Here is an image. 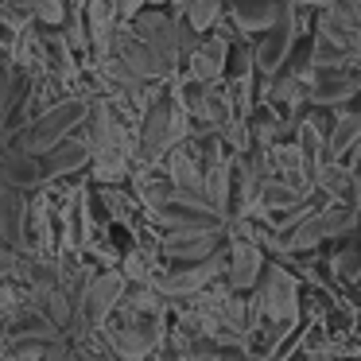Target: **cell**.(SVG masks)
Returning a JSON list of instances; mask_svg holds the SVG:
<instances>
[{
  "mask_svg": "<svg viewBox=\"0 0 361 361\" xmlns=\"http://www.w3.org/2000/svg\"><path fill=\"white\" fill-rule=\"evenodd\" d=\"M90 105L94 102H86V97H63V102L47 105V109L35 113L16 136H8L4 152H24V156H43V152H51L55 144L71 140V136L86 125Z\"/></svg>",
  "mask_w": 361,
  "mask_h": 361,
  "instance_id": "obj_1",
  "label": "cell"
},
{
  "mask_svg": "<svg viewBox=\"0 0 361 361\" xmlns=\"http://www.w3.org/2000/svg\"><path fill=\"white\" fill-rule=\"evenodd\" d=\"M187 136V109L179 97H156L144 113L140 140H136V159L144 167L159 164L164 156H171L179 148V140Z\"/></svg>",
  "mask_w": 361,
  "mask_h": 361,
  "instance_id": "obj_2",
  "label": "cell"
},
{
  "mask_svg": "<svg viewBox=\"0 0 361 361\" xmlns=\"http://www.w3.org/2000/svg\"><path fill=\"white\" fill-rule=\"evenodd\" d=\"M159 326H164L159 314H140V311H125V307H121V322L109 319V326H105L102 334H105V345H109L121 361H144L159 345V338H164Z\"/></svg>",
  "mask_w": 361,
  "mask_h": 361,
  "instance_id": "obj_3",
  "label": "cell"
},
{
  "mask_svg": "<svg viewBox=\"0 0 361 361\" xmlns=\"http://www.w3.org/2000/svg\"><path fill=\"white\" fill-rule=\"evenodd\" d=\"M357 226H361V214L353 210V206L326 202L319 214H311L295 233L283 237V245H288L291 252H307V249H314L319 241H330V237H350Z\"/></svg>",
  "mask_w": 361,
  "mask_h": 361,
  "instance_id": "obj_4",
  "label": "cell"
},
{
  "mask_svg": "<svg viewBox=\"0 0 361 361\" xmlns=\"http://www.w3.org/2000/svg\"><path fill=\"white\" fill-rule=\"evenodd\" d=\"M125 295H128L125 276L121 272H97L94 280L86 283V291H82V322H86L90 330H105L109 319L121 311Z\"/></svg>",
  "mask_w": 361,
  "mask_h": 361,
  "instance_id": "obj_5",
  "label": "cell"
},
{
  "mask_svg": "<svg viewBox=\"0 0 361 361\" xmlns=\"http://www.w3.org/2000/svg\"><path fill=\"white\" fill-rule=\"evenodd\" d=\"M113 59L125 66L128 74H136L140 82H156V78H171L175 66L159 55L152 43H144L133 27H121L117 39H113Z\"/></svg>",
  "mask_w": 361,
  "mask_h": 361,
  "instance_id": "obj_6",
  "label": "cell"
},
{
  "mask_svg": "<svg viewBox=\"0 0 361 361\" xmlns=\"http://www.w3.org/2000/svg\"><path fill=\"white\" fill-rule=\"evenodd\" d=\"M152 218L167 229V233H179V229H229V214H221L210 202H183L175 198V187L164 202L152 210Z\"/></svg>",
  "mask_w": 361,
  "mask_h": 361,
  "instance_id": "obj_7",
  "label": "cell"
},
{
  "mask_svg": "<svg viewBox=\"0 0 361 361\" xmlns=\"http://www.w3.org/2000/svg\"><path fill=\"white\" fill-rule=\"evenodd\" d=\"M229 268V252H214V257L206 260H195V264H183V268H171V272L156 276L152 280V288L159 291V295H171V299H183V295H195V291H202L206 283L214 280L218 272H226Z\"/></svg>",
  "mask_w": 361,
  "mask_h": 361,
  "instance_id": "obj_8",
  "label": "cell"
},
{
  "mask_svg": "<svg viewBox=\"0 0 361 361\" xmlns=\"http://www.w3.org/2000/svg\"><path fill=\"white\" fill-rule=\"evenodd\" d=\"M260 303H264V314L272 322L291 326L299 314V280L288 268H264V276H260Z\"/></svg>",
  "mask_w": 361,
  "mask_h": 361,
  "instance_id": "obj_9",
  "label": "cell"
},
{
  "mask_svg": "<svg viewBox=\"0 0 361 361\" xmlns=\"http://www.w3.org/2000/svg\"><path fill=\"white\" fill-rule=\"evenodd\" d=\"M226 233L229 229H179V233H164L159 237V252L167 260H179V264H195V260L221 252V237Z\"/></svg>",
  "mask_w": 361,
  "mask_h": 361,
  "instance_id": "obj_10",
  "label": "cell"
},
{
  "mask_svg": "<svg viewBox=\"0 0 361 361\" xmlns=\"http://www.w3.org/2000/svg\"><path fill=\"white\" fill-rule=\"evenodd\" d=\"M311 97L319 105H345L353 97H361V63L334 66V71H314Z\"/></svg>",
  "mask_w": 361,
  "mask_h": 361,
  "instance_id": "obj_11",
  "label": "cell"
},
{
  "mask_svg": "<svg viewBox=\"0 0 361 361\" xmlns=\"http://www.w3.org/2000/svg\"><path fill=\"white\" fill-rule=\"evenodd\" d=\"M27 218H32V195L16 187H0V241L12 249H24Z\"/></svg>",
  "mask_w": 361,
  "mask_h": 361,
  "instance_id": "obj_12",
  "label": "cell"
},
{
  "mask_svg": "<svg viewBox=\"0 0 361 361\" xmlns=\"http://www.w3.org/2000/svg\"><path fill=\"white\" fill-rule=\"evenodd\" d=\"M264 252H260L257 241H249V237H233V245H229V288L233 291H249L260 283V276H264Z\"/></svg>",
  "mask_w": 361,
  "mask_h": 361,
  "instance_id": "obj_13",
  "label": "cell"
},
{
  "mask_svg": "<svg viewBox=\"0 0 361 361\" xmlns=\"http://www.w3.org/2000/svg\"><path fill=\"white\" fill-rule=\"evenodd\" d=\"M288 0H241V4H229V20L241 27L245 35H264L288 16Z\"/></svg>",
  "mask_w": 361,
  "mask_h": 361,
  "instance_id": "obj_14",
  "label": "cell"
},
{
  "mask_svg": "<svg viewBox=\"0 0 361 361\" xmlns=\"http://www.w3.org/2000/svg\"><path fill=\"white\" fill-rule=\"evenodd\" d=\"M319 35H330V39L345 43L353 55H361V0L322 8L319 12Z\"/></svg>",
  "mask_w": 361,
  "mask_h": 361,
  "instance_id": "obj_15",
  "label": "cell"
},
{
  "mask_svg": "<svg viewBox=\"0 0 361 361\" xmlns=\"http://www.w3.org/2000/svg\"><path fill=\"white\" fill-rule=\"evenodd\" d=\"M47 167L43 156H24V152H4L0 156V187H16V190H39L47 183Z\"/></svg>",
  "mask_w": 361,
  "mask_h": 361,
  "instance_id": "obj_16",
  "label": "cell"
},
{
  "mask_svg": "<svg viewBox=\"0 0 361 361\" xmlns=\"http://www.w3.org/2000/svg\"><path fill=\"white\" fill-rule=\"evenodd\" d=\"M94 164V144L86 136H71V140L55 144L51 152H43V167H47L51 179H66V175H78L82 167Z\"/></svg>",
  "mask_w": 361,
  "mask_h": 361,
  "instance_id": "obj_17",
  "label": "cell"
},
{
  "mask_svg": "<svg viewBox=\"0 0 361 361\" xmlns=\"http://www.w3.org/2000/svg\"><path fill=\"white\" fill-rule=\"evenodd\" d=\"M229 43L221 39V35H202L195 47V55L187 59V78H198V82H218L221 74H226L229 66Z\"/></svg>",
  "mask_w": 361,
  "mask_h": 361,
  "instance_id": "obj_18",
  "label": "cell"
},
{
  "mask_svg": "<svg viewBox=\"0 0 361 361\" xmlns=\"http://www.w3.org/2000/svg\"><path fill=\"white\" fill-rule=\"evenodd\" d=\"M291 43H295V20H291V12H288L272 32H264V39H260V47H257V66L264 74H276L283 63H288Z\"/></svg>",
  "mask_w": 361,
  "mask_h": 361,
  "instance_id": "obj_19",
  "label": "cell"
},
{
  "mask_svg": "<svg viewBox=\"0 0 361 361\" xmlns=\"http://www.w3.org/2000/svg\"><path fill=\"white\" fill-rule=\"evenodd\" d=\"M86 27H90V43L97 51H113V39L121 32V0H90Z\"/></svg>",
  "mask_w": 361,
  "mask_h": 361,
  "instance_id": "obj_20",
  "label": "cell"
},
{
  "mask_svg": "<svg viewBox=\"0 0 361 361\" xmlns=\"http://www.w3.org/2000/svg\"><path fill=\"white\" fill-rule=\"evenodd\" d=\"M303 190H295L291 183H280V179H268L264 187H260V195H257V210L260 214H272L276 221L280 218H288L291 210H299L303 206Z\"/></svg>",
  "mask_w": 361,
  "mask_h": 361,
  "instance_id": "obj_21",
  "label": "cell"
},
{
  "mask_svg": "<svg viewBox=\"0 0 361 361\" xmlns=\"http://www.w3.org/2000/svg\"><path fill=\"white\" fill-rule=\"evenodd\" d=\"M361 148V113H342V117L334 121V128H330L326 136V156L330 159H345L353 156V152Z\"/></svg>",
  "mask_w": 361,
  "mask_h": 361,
  "instance_id": "obj_22",
  "label": "cell"
},
{
  "mask_svg": "<svg viewBox=\"0 0 361 361\" xmlns=\"http://www.w3.org/2000/svg\"><path fill=\"white\" fill-rule=\"evenodd\" d=\"M311 63H314V71L350 66V63H353V51L345 47V43L330 39V35H314V43H311Z\"/></svg>",
  "mask_w": 361,
  "mask_h": 361,
  "instance_id": "obj_23",
  "label": "cell"
},
{
  "mask_svg": "<svg viewBox=\"0 0 361 361\" xmlns=\"http://www.w3.org/2000/svg\"><path fill=\"white\" fill-rule=\"evenodd\" d=\"M221 4H226V0H190L187 8H183V24L195 35H206L221 20Z\"/></svg>",
  "mask_w": 361,
  "mask_h": 361,
  "instance_id": "obj_24",
  "label": "cell"
},
{
  "mask_svg": "<svg viewBox=\"0 0 361 361\" xmlns=\"http://www.w3.org/2000/svg\"><path fill=\"white\" fill-rule=\"evenodd\" d=\"M338 276L342 280H361V226L350 233V245H345V252L338 257Z\"/></svg>",
  "mask_w": 361,
  "mask_h": 361,
  "instance_id": "obj_25",
  "label": "cell"
},
{
  "mask_svg": "<svg viewBox=\"0 0 361 361\" xmlns=\"http://www.w3.org/2000/svg\"><path fill=\"white\" fill-rule=\"evenodd\" d=\"M71 361H121V357L109 345H94V342H86V338H78V342L71 345Z\"/></svg>",
  "mask_w": 361,
  "mask_h": 361,
  "instance_id": "obj_26",
  "label": "cell"
},
{
  "mask_svg": "<svg viewBox=\"0 0 361 361\" xmlns=\"http://www.w3.org/2000/svg\"><path fill=\"white\" fill-rule=\"evenodd\" d=\"M252 66H257V51H245V47H233V51H229V66H226V71L233 74V82H245Z\"/></svg>",
  "mask_w": 361,
  "mask_h": 361,
  "instance_id": "obj_27",
  "label": "cell"
},
{
  "mask_svg": "<svg viewBox=\"0 0 361 361\" xmlns=\"http://www.w3.org/2000/svg\"><path fill=\"white\" fill-rule=\"evenodd\" d=\"M140 12H144V0H121V20H128V24H133Z\"/></svg>",
  "mask_w": 361,
  "mask_h": 361,
  "instance_id": "obj_28",
  "label": "cell"
},
{
  "mask_svg": "<svg viewBox=\"0 0 361 361\" xmlns=\"http://www.w3.org/2000/svg\"><path fill=\"white\" fill-rule=\"evenodd\" d=\"M47 361H71V345H55V350L47 353Z\"/></svg>",
  "mask_w": 361,
  "mask_h": 361,
  "instance_id": "obj_29",
  "label": "cell"
},
{
  "mask_svg": "<svg viewBox=\"0 0 361 361\" xmlns=\"http://www.w3.org/2000/svg\"><path fill=\"white\" fill-rule=\"evenodd\" d=\"M299 4H314V8H334V4H350V0H299Z\"/></svg>",
  "mask_w": 361,
  "mask_h": 361,
  "instance_id": "obj_30",
  "label": "cell"
},
{
  "mask_svg": "<svg viewBox=\"0 0 361 361\" xmlns=\"http://www.w3.org/2000/svg\"><path fill=\"white\" fill-rule=\"evenodd\" d=\"M353 210L361 214V175H357V179H353Z\"/></svg>",
  "mask_w": 361,
  "mask_h": 361,
  "instance_id": "obj_31",
  "label": "cell"
},
{
  "mask_svg": "<svg viewBox=\"0 0 361 361\" xmlns=\"http://www.w3.org/2000/svg\"><path fill=\"white\" fill-rule=\"evenodd\" d=\"M171 4H175V8H187V4H190V0H171Z\"/></svg>",
  "mask_w": 361,
  "mask_h": 361,
  "instance_id": "obj_32",
  "label": "cell"
},
{
  "mask_svg": "<svg viewBox=\"0 0 361 361\" xmlns=\"http://www.w3.org/2000/svg\"><path fill=\"white\" fill-rule=\"evenodd\" d=\"M226 4H241V0H226Z\"/></svg>",
  "mask_w": 361,
  "mask_h": 361,
  "instance_id": "obj_33",
  "label": "cell"
},
{
  "mask_svg": "<svg viewBox=\"0 0 361 361\" xmlns=\"http://www.w3.org/2000/svg\"><path fill=\"white\" fill-rule=\"evenodd\" d=\"M206 361H218V357H206Z\"/></svg>",
  "mask_w": 361,
  "mask_h": 361,
  "instance_id": "obj_34",
  "label": "cell"
}]
</instances>
